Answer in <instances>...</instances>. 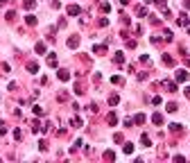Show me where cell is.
<instances>
[{"instance_id":"6da1fadb","label":"cell","mask_w":190,"mask_h":163,"mask_svg":"<svg viewBox=\"0 0 190 163\" xmlns=\"http://www.w3.org/2000/svg\"><path fill=\"white\" fill-rule=\"evenodd\" d=\"M190 73L186 70V68H181V70H177V82H188Z\"/></svg>"},{"instance_id":"7a4b0ae2","label":"cell","mask_w":190,"mask_h":163,"mask_svg":"<svg viewBox=\"0 0 190 163\" xmlns=\"http://www.w3.org/2000/svg\"><path fill=\"white\" fill-rule=\"evenodd\" d=\"M177 23H179L181 27H188V25H190V18H188V14H186V11H183L179 18H177Z\"/></svg>"},{"instance_id":"3957f363","label":"cell","mask_w":190,"mask_h":163,"mask_svg":"<svg viewBox=\"0 0 190 163\" xmlns=\"http://www.w3.org/2000/svg\"><path fill=\"white\" fill-rule=\"evenodd\" d=\"M77 45H79V36L75 34V36L68 39V48H77Z\"/></svg>"},{"instance_id":"277c9868","label":"cell","mask_w":190,"mask_h":163,"mask_svg":"<svg viewBox=\"0 0 190 163\" xmlns=\"http://www.w3.org/2000/svg\"><path fill=\"white\" fill-rule=\"evenodd\" d=\"M168 127H170L172 134H181V125H179V122H172V125H168Z\"/></svg>"},{"instance_id":"5b68a950","label":"cell","mask_w":190,"mask_h":163,"mask_svg":"<svg viewBox=\"0 0 190 163\" xmlns=\"http://www.w3.org/2000/svg\"><path fill=\"white\" fill-rule=\"evenodd\" d=\"M57 75H59V79H61V82H68V79H70V73H68V70H59Z\"/></svg>"},{"instance_id":"8992f818","label":"cell","mask_w":190,"mask_h":163,"mask_svg":"<svg viewBox=\"0 0 190 163\" xmlns=\"http://www.w3.org/2000/svg\"><path fill=\"white\" fill-rule=\"evenodd\" d=\"M23 7H25V9H34V7H36V0H25V2H23Z\"/></svg>"},{"instance_id":"52a82bcc","label":"cell","mask_w":190,"mask_h":163,"mask_svg":"<svg viewBox=\"0 0 190 163\" xmlns=\"http://www.w3.org/2000/svg\"><path fill=\"white\" fill-rule=\"evenodd\" d=\"M163 86H165V89H168L170 93H174V91H177V84H174V82H163Z\"/></svg>"},{"instance_id":"ba28073f","label":"cell","mask_w":190,"mask_h":163,"mask_svg":"<svg viewBox=\"0 0 190 163\" xmlns=\"http://www.w3.org/2000/svg\"><path fill=\"white\" fill-rule=\"evenodd\" d=\"M106 122H109V125H116V122H118V116H116V113L111 111V113L106 116Z\"/></svg>"},{"instance_id":"9c48e42d","label":"cell","mask_w":190,"mask_h":163,"mask_svg":"<svg viewBox=\"0 0 190 163\" xmlns=\"http://www.w3.org/2000/svg\"><path fill=\"white\" fill-rule=\"evenodd\" d=\"M152 122H154V125H163V116H161V113H154V116H152Z\"/></svg>"},{"instance_id":"30bf717a","label":"cell","mask_w":190,"mask_h":163,"mask_svg":"<svg viewBox=\"0 0 190 163\" xmlns=\"http://www.w3.org/2000/svg\"><path fill=\"white\" fill-rule=\"evenodd\" d=\"M25 23H27V25H30V27H34V25H36V16H25Z\"/></svg>"},{"instance_id":"8fae6325","label":"cell","mask_w":190,"mask_h":163,"mask_svg":"<svg viewBox=\"0 0 190 163\" xmlns=\"http://www.w3.org/2000/svg\"><path fill=\"white\" fill-rule=\"evenodd\" d=\"M34 50H36L39 55H43V52H45V43H43V41H39V43L34 45Z\"/></svg>"},{"instance_id":"7c38bea8","label":"cell","mask_w":190,"mask_h":163,"mask_svg":"<svg viewBox=\"0 0 190 163\" xmlns=\"http://www.w3.org/2000/svg\"><path fill=\"white\" fill-rule=\"evenodd\" d=\"M79 11H82V9H79L77 5H70V7H68V14H70V16H77Z\"/></svg>"},{"instance_id":"4fadbf2b","label":"cell","mask_w":190,"mask_h":163,"mask_svg":"<svg viewBox=\"0 0 190 163\" xmlns=\"http://www.w3.org/2000/svg\"><path fill=\"white\" fill-rule=\"evenodd\" d=\"M143 122H145V116H143V113H136V116H134V125H143Z\"/></svg>"},{"instance_id":"5bb4252c","label":"cell","mask_w":190,"mask_h":163,"mask_svg":"<svg viewBox=\"0 0 190 163\" xmlns=\"http://www.w3.org/2000/svg\"><path fill=\"white\" fill-rule=\"evenodd\" d=\"M118 102H120V97L116 95V93H113V95H109V104H111V107H116Z\"/></svg>"},{"instance_id":"9a60e30c","label":"cell","mask_w":190,"mask_h":163,"mask_svg":"<svg viewBox=\"0 0 190 163\" xmlns=\"http://www.w3.org/2000/svg\"><path fill=\"white\" fill-rule=\"evenodd\" d=\"M104 159H106V161H113V159H116V152H113V150H106V152H104Z\"/></svg>"},{"instance_id":"2e32d148","label":"cell","mask_w":190,"mask_h":163,"mask_svg":"<svg viewBox=\"0 0 190 163\" xmlns=\"http://www.w3.org/2000/svg\"><path fill=\"white\" fill-rule=\"evenodd\" d=\"M140 143L145 145V147H149V145H152V141H149V136H147V134H143V136H140Z\"/></svg>"},{"instance_id":"e0dca14e","label":"cell","mask_w":190,"mask_h":163,"mask_svg":"<svg viewBox=\"0 0 190 163\" xmlns=\"http://www.w3.org/2000/svg\"><path fill=\"white\" fill-rule=\"evenodd\" d=\"M163 63H165V66H174V59L168 57V55H163Z\"/></svg>"},{"instance_id":"ac0fdd59","label":"cell","mask_w":190,"mask_h":163,"mask_svg":"<svg viewBox=\"0 0 190 163\" xmlns=\"http://www.w3.org/2000/svg\"><path fill=\"white\" fill-rule=\"evenodd\" d=\"M134 152V143H125V154H131Z\"/></svg>"},{"instance_id":"d6986e66","label":"cell","mask_w":190,"mask_h":163,"mask_svg":"<svg viewBox=\"0 0 190 163\" xmlns=\"http://www.w3.org/2000/svg\"><path fill=\"white\" fill-rule=\"evenodd\" d=\"M93 50L97 52V55H104V52H106V45H95Z\"/></svg>"},{"instance_id":"ffe728a7","label":"cell","mask_w":190,"mask_h":163,"mask_svg":"<svg viewBox=\"0 0 190 163\" xmlns=\"http://www.w3.org/2000/svg\"><path fill=\"white\" fill-rule=\"evenodd\" d=\"M27 70H30V73H36V70H39V66H36L34 61H30V63H27Z\"/></svg>"},{"instance_id":"44dd1931","label":"cell","mask_w":190,"mask_h":163,"mask_svg":"<svg viewBox=\"0 0 190 163\" xmlns=\"http://www.w3.org/2000/svg\"><path fill=\"white\" fill-rule=\"evenodd\" d=\"M48 66H52V68L57 66V57H54V55H50V57H48Z\"/></svg>"},{"instance_id":"7402d4cb","label":"cell","mask_w":190,"mask_h":163,"mask_svg":"<svg viewBox=\"0 0 190 163\" xmlns=\"http://www.w3.org/2000/svg\"><path fill=\"white\" fill-rule=\"evenodd\" d=\"M136 16H147V9L145 7H138L136 9Z\"/></svg>"},{"instance_id":"603a6c76","label":"cell","mask_w":190,"mask_h":163,"mask_svg":"<svg viewBox=\"0 0 190 163\" xmlns=\"http://www.w3.org/2000/svg\"><path fill=\"white\" fill-rule=\"evenodd\" d=\"M111 84H118V86H120V84H122V77H120V75H116V77H111Z\"/></svg>"},{"instance_id":"cb8c5ba5","label":"cell","mask_w":190,"mask_h":163,"mask_svg":"<svg viewBox=\"0 0 190 163\" xmlns=\"http://www.w3.org/2000/svg\"><path fill=\"white\" fill-rule=\"evenodd\" d=\"M45 111H43V107H39V104H36V107H34V116H43Z\"/></svg>"},{"instance_id":"d4e9b609","label":"cell","mask_w":190,"mask_h":163,"mask_svg":"<svg viewBox=\"0 0 190 163\" xmlns=\"http://www.w3.org/2000/svg\"><path fill=\"white\" fill-rule=\"evenodd\" d=\"M177 109H179V107H177V104H174V102H170V104H168V111H170V113H174V111H177Z\"/></svg>"},{"instance_id":"484cf974","label":"cell","mask_w":190,"mask_h":163,"mask_svg":"<svg viewBox=\"0 0 190 163\" xmlns=\"http://www.w3.org/2000/svg\"><path fill=\"white\" fill-rule=\"evenodd\" d=\"M73 127H82V118H79V116H77V118H73Z\"/></svg>"},{"instance_id":"4316f807","label":"cell","mask_w":190,"mask_h":163,"mask_svg":"<svg viewBox=\"0 0 190 163\" xmlns=\"http://www.w3.org/2000/svg\"><path fill=\"white\" fill-rule=\"evenodd\" d=\"M14 138H16V141H20V138H23V131H20V129H14Z\"/></svg>"},{"instance_id":"83f0119b","label":"cell","mask_w":190,"mask_h":163,"mask_svg":"<svg viewBox=\"0 0 190 163\" xmlns=\"http://www.w3.org/2000/svg\"><path fill=\"white\" fill-rule=\"evenodd\" d=\"M113 141H116V143H122L125 138H122V134H113Z\"/></svg>"},{"instance_id":"f1b7e54d","label":"cell","mask_w":190,"mask_h":163,"mask_svg":"<svg viewBox=\"0 0 190 163\" xmlns=\"http://www.w3.org/2000/svg\"><path fill=\"white\" fill-rule=\"evenodd\" d=\"M7 21H16V11H7Z\"/></svg>"},{"instance_id":"f546056e","label":"cell","mask_w":190,"mask_h":163,"mask_svg":"<svg viewBox=\"0 0 190 163\" xmlns=\"http://www.w3.org/2000/svg\"><path fill=\"white\" fill-rule=\"evenodd\" d=\"M100 9H102V11H109V9H111V5H109V2H102Z\"/></svg>"},{"instance_id":"4dcf8cb0","label":"cell","mask_w":190,"mask_h":163,"mask_svg":"<svg viewBox=\"0 0 190 163\" xmlns=\"http://www.w3.org/2000/svg\"><path fill=\"white\" fill-rule=\"evenodd\" d=\"M125 61V57H122V52H118V55H116V63H122Z\"/></svg>"},{"instance_id":"1f68e13d","label":"cell","mask_w":190,"mask_h":163,"mask_svg":"<svg viewBox=\"0 0 190 163\" xmlns=\"http://www.w3.org/2000/svg\"><path fill=\"white\" fill-rule=\"evenodd\" d=\"M5 131H7V125H5V122L0 120V134H5Z\"/></svg>"},{"instance_id":"d6a6232c","label":"cell","mask_w":190,"mask_h":163,"mask_svg":"<svg viewBox=\"0 0 190 163\" xmlns=\"http://www.w3.org/2000/svg\"><path fill=\"white\" fill-rule=\"evenodd\" d=\"M154 5H158V7L163 9V7H165V0H154Z\"/></svg>"},{"instance_id":"836d02e7","label":"cell","mask_w":190,"mask_h":163,"mask_svg":"<svg viewBox=\"0 0 190 163\" xmlns=\"http://www.w3.org/2000/svg\"><path fill=\"white\" fill-rule=\"evenodd\" d=\"M183 9H190V0H186V2H183Z\"/></svg>"},{"instance_id":"e575fe53","label":"cell","mask_w":190,"mask_h":163,"mask_svg":"<svg viewBox=\"0 0 190 163\" xmlns=\"http://www.w3.org/2000/svg\"><path fill=\"white\" fill-rule=\"evenodd\" d=\"M186 95H188V100H190V86H186Z\"/></svg>"},{"instance_id":"d590c367","label":"cell","mask_w":190,"mask_h":163,"mask_svg":"<svg viewBox=\"0 0 190 163\" xmlns=\"http://www.w3.org/2000/svg\"><path fill=\"white\" fill-rule=\"evenodd\" d=\"M9 2V0H0V7H5V5H7Z\"/></svg>"},{"instance_id":"8d00e7d4","label":"cell","mask_w":190,"mask_h":163,"mask_svg":"<svg viewBox=\"0 0 190 163\" xmlns=\"http://www.w3.org/2000/svg\"><path fill=\"white\" fill-rule=\"evenodd\" d=\"M186 66L190 68V57H186Z\"/></svg>"},{"instance_id":"74e56055","label":"cell","mask_w":190,"mask_h":163,"mask_svg":"<svg viewBox=\"0 0 190 163\" xmlns=\"http://www.w3.org/2000/svg\"><path fill=\"white\" fill-rule=\"evenodd\" d=\"M120 5H129V0H120Z\"/></svg>"}]
</instances>
